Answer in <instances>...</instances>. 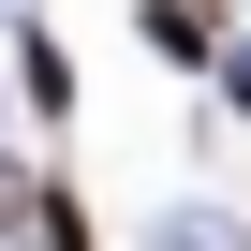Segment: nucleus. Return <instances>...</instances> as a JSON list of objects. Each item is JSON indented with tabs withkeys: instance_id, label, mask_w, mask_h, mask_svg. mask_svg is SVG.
<instances>
[]
</instances>
